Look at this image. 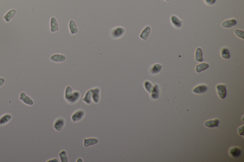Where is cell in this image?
<instances>
[{"label": "cell", "mask_w": 244, "mask_h": 162, "mask_svg": "<svg viewBox=\"0 0 244 162\" xmlns=\"http://www.w3.org/2000/svg\"><path fill=\"white\" fill-rule=\"evenodd\" d=\"M85 115V112L84 109H78L73 113L71 116V120L73 122H78L84 118Z\"/></svg>", "instance_id": "cell-1"}, {"label": "cell", "mask_w": 244, "mask_h": 162, "mask_svg": "<svg viewBox=\"0 0 244 162\" xmlns=\"http://www.w3.org/2000/svg\"><path fill=\"white\" fill-rule=\"evenodd\" d=\"M125 33V30L122 27H117L114 28L111 31V35L113 39L120 38Z\"/></svg>", "instance_id": "cell-2"}, {"label": "cell", "mask_w": 244, "mask_h": 162, "mask_svg": "<svg viewBox=\"0 0 244 162\" xmlns=\"http://www.w3.org/2000/svg\"><path fill=\"white\" fill-rule=\"evenodd\" d=\"M65 124V120L63 117L57 118L53 123V128L57 131H60Z\"/></svg>", "instance_id": "cell-3"}, {"label": "cell", "mask_w": 244, "mask_h": 162, "mask_svg": "<svg viewBox=\"0 0 244 162\" xmlns=\"http://www.w3.org/2000/svg\"><path fill=\"white\" fill-rule=\"evenodd\" d=\"M19 99L22 101L23 103L27 105L28 106H32L34 105V101L30 97L26 95V93L22 92L21 93L19 97Z\"/></svg>", "instance_id": "cell-4"}, {"label": "cell", "mask_w": 244, "mask_h": 162, "mask_svg": "<svg viewBox=\"0 0 244 162\" xmlns=\"http://www.w3.org/2000/svg\"><path fill=\"white\" fill-rule=\"evenodd\" d=\"M216 90L218 96L221 99L225 98L227 93L226 86L224 84H218L216 86Z\"/></svg>", "instance_id": "cell-5"}, {"label": "cell", "mask_w": 244, "mask_h": 162, "mask_svg": "<svg viewBox=\"0 0 244 162\" xmlns=\"http://www.w3.org/2000/svg\"><path fill=\"white\" fill-rule=\"evenodd\" d=\"M101 89L99 87L92 88V101L94 103L98 104L100 101Z\"/></svg>", "instance_id": "cell-6"}, {"label": "cell", "mask_w": 244, "mask_h": 162, "mask_svg": "<svg viewBox=\"0 0 244 162\" xmlns=\"http://www.w3.org/2000/svg\"><path fill=\"white\" fill-rule=\"evenodd\" d=\"M208 86L205 84H200L197 86L193 89V92L196 94H202L208 91Z\"/></svg>", "instance_id": "cell-7"}, {"label": "cell", "mask_w": 244, "mask_h": 162, "mask_svg": "<svg viewBox=\"0 0 244 162\" xmlns=\"http://www.w3.org/2000/svg\"><path fill=\"white\" fill-rule=\"evenodd\" d=\"M241 150L239 147H232L230 148L229 154L230 156L232 157L237 158L240 156L241 154Z\"/></svg>", "instance_id": "cell-8"}, {"label": "cell", "mask_w": 244, "mask_h": 162, "mask_svg": "<svg viewBox=\"0 0 244 162\" xmlns=\"http://www.w3.org/2000/svg\"><path fill=\"white\" fill-rule=\"evenodd\" d=\"M92 89H90L87 91L84 98H83V101L86 104L90 105L91 104L92 101Z\"/></svg>", "instance_id": "cell-9"}, {"label": "cell", "mask_w": 244, "mask_h": 162, "mask_svg": "<svg viewBox=\"0 0 244 162\" xmlns=\"http://www.w3.org/2000/svg\"><path fill=\"white\" fill-rule=\"evenodd\" d=\"M237 23V20L235 19H229V20H227L225 21H223L221 23V26L223 28H229L235 26Z\"/></svg>", "instance_id": "cell-10"}, {"label": "cell", "mask_w": 244, "mask_h": 162, "mask_svg": "<svg viewBox=\"0 0 244 162\" xmlns=\"http://www.w3.org/2000/svg\"><path fill=\"white\" fill-rule=\"evenodd\" d=\"M220 120L218 118H215L214 120H208L204 123V125L206 127L211 128L214 127H218V126Z\"/></svg>", "instance_id": "cell-11"}, {"label": "cell", "mask_w": 244, "mask_h": 162, "mask_svg": "<svg viewBox=\"0 0 244 162\" xmlns=\"http://www.w3.org/2000/svg\"><path fill=\"white\" fill-rule=\"evenodd\" d=\"M171 21L174 26L176 28H180L182 25V21L176 15H172Z\"/></svg>", "instance_id": "cell-12"}, {"label": "cell", "mask_w": 244, "mask_h": 162, "mask_svg": "<svg viewBox=\"0 0 244 162\" xmlns=\"http://www.w3.org/2000/svg\"><path fill=\"white\" fill-rule=\"evenodd\" d=\"M98 142V140L96 138H85L84 140V146L85 147H87L97 144Z\"/></svg>", "instance_id": "cell-13"}, {"label": "cell", "mask_w": 244, "mask_h": 162, "mask_svg": "<svg viewBox=\"0 0 244 162\" xmlns=\"http://www.w3.org/2000/svg\"><path fill=\"white\" fill-rule=\"evenodd\" d=\"M80 97H81V93L80 92L78 91H75L73 92V94L71 99L67 102L69 104L76 103L80 99Z\"/></svg>", "instance_id": "cell-14"}, {"label": "cell", "mask_w": 244, "mask_h": 162, "mask_svg": "<svg viewBox=\"0 0 244 162\" xmlns=\"http://www.w3.org/2000/svg\"><path fill=\"white\" fill-rule=\"evenodd\" d=\"M50 59L53 62H61L65 61V56L62 54H54L53 55L51 56Z\"/></svg>", "instance_id": "cell-15"}, {"label": "cell", "mask_w": 244, "mask_h": 162, "mask_svg": "<svg viewBox=\"0 0 244 162\" xmlns=\"http://www.w3.org/2000/svg\"><path fill=\"white\" fill-rule=\"evenodd\" d=\"M11 115L9 114H5L0 117V126H4L7 124L11 120Z\"/></svg>", "instance_id": "cell-16"}, {"label": "cell", "mask_w": 244, "mask_h": 162, "mask_svg": "<svg viewBox=\"0 0 244 162\" xmlns=\"http://www.w3.org/2000/svg\"><path fill=\"white\" fill-rule=\"evenodd\" d=\"M151 28L150 26H147L144 28L142 33L140 34V38L143 40H146L148 38V36L149 35L150 33Z\"/></svg>", "instance_id": "cell-17"}, {"label": "cell", "mask_w": 244, "mask_h": 162, "mask_svg": "<svg viewBox=\"0 0 244 162\" xmlns=\"http://www.w3.org/2000/svg\"><path fill=\"white\" fill-rule=\"evenodd\" d=\"M50 30L52 33H55L59 30L58 26L57 23V20L55 17H52L50 21Z\"/></svg>", "instance_id": "cell-18"}, {"label": "cell", "mask_w": 244, "mask_h": 162, "mask_svg": "<svg viewBox=\"0 0 244 162\" xmlns=\"http://www.w3.org/2000/svg\"><path fill=\"white\" fill-rule=\"evenodd\" d=\"M154 87V89L153 90L152 93H151V97L153 99H157L159 97V86L157 84H155Z\"/></svg>", "instance_id": "cell-19"}, {"label": "cell", "mask_w": 244, "mask_h": 162, "mask_svg": "<svg viewBox=\"0 0 244 162\" xmlns=\"http://www.w3.org/2000/svg\"><path fill=\"white\" fill-rule=\"evenodd\" d=\"M69 27L70 33H71L72 34H76L78 32L76 23H75V21L73 20L70 21Z\"/></svg>", "instance_id": "cell-20"}, {"label": "cell", "mask_w": 244, "mask_h": 162, "mask_svg": "<svg viewBox=\"0 0 244 162\" xmlns=\"http://www.w3.org/2000/svg\"><path fill=\"white\" fill-rule=\"evenodd\" d=\"M209 64L206 63H201L197 64L196 66V71L197 73H200L202 71H205L209 68Z\"/></svg>", "instance_id": "cell-21"}, {"label": "cell", "mask_w": 244, "mask_h": 162, "mask_svg": "<svg viewBox=\"0 0 244 162\" xmlns=\"http://www.w3.org/2000/svg\"><path fill=\"white\" fill-rule=\"evenodd\" d=\"M16 13V11L15 10V9H12L11 10L9 11L6 13V14L4 16V19L7 22H9L14 17Z\"/></svg>", "instance_id": "cell-22"}, {"label": "cell", "mask_w": 244, "mask_h": 162, "mask_svg": "<svg viewBox=\"0 0 244 162\" xmlns=\"http://www.w3.org/2000/svg\"><path fill=\"white\" fill-rule=\"evenodd\" d=\"M73 90L71 87L68 86L66 87L65 91V99L67 102L69 101L72 98L73 94Z\"/></svg>", "instance_id": "cell-23"}, {"label": "cell", "mask_w": 244, "mask_h": 162, "mask_svg": "<svg viewBox=\"0 0 244 162\" xmlns=\"http://www.w3.org/2000/svg\"><path fill=\"white\" fill-rule=\"evenodd\" d=\"M162 65L161 64H155L150 69V73L152 74H156L159 73L162 69Z\"/></svg>", "instance_id": "cell-24"}, {"label": "cell", "mask_w": 244, "mask_h": 162, "mask_svg": "<svg viewBox=\"0 0 244 162\" xmlns=\"http://www.w3.org/2000/svg\"><path fill=\"white\" fill-rule=\"evenodd\" d=\"M195 59L198 62H202L203 61L202 50L200 48L196 49L195 53Z\"/></svg>", "instance_id": "cell-25"}, {"label": "cell", "mask_w": 244, "mask_h": 162, "mask_svg": "<svg viewBox=\"0 0 244 162\" xmlns=\"http://www.w3.org/2000/svg\"><path fill=\"white\" fill-rule=\"evenodd\" d=\"M144 87L147 91L149 93H151L154 89V87L150 81H146L144 82Z\"/></svg>", "instance_id": "cell-26"}, {"label": "cell", "mask_w": 244, "mask_h": 162, "mask_svg": "<svg viewBox=\"0 0 244 162\" xmlns=\"http://www.w3.org/2000/svg\"><path fill=\"white\" fill-rule=\"evenodd\" d=\"M221 55L223 59H229L230 57V55L229 50L228 49V48H226V47L223 48L221 50Z\"/></svg>", "instance_id": "cell-27"}, {"label": "cell", "mask_w": 244, "mask_h": 162, "mask_svg": "<svg viewBox=\"0 0 244 162\" xmlns=\"http://www.w3.org/2000/svg\"><path fill=\"white\" fill-rule=\"evenodd\" d=\"M60 159L61 162H67L68 161V157H67L66 152L65 150H62L60 152L59 154Z\"/></svg>", "instance_id": "cell-28"}, {"label": "cell", "mask_w": 244, "mask_h": 162, "mask_svg": "<svg viewBox=\"0 0 244 162\" xmlns=\"http://www.w3.org/2000/svg\"><path fill=\"white\" fill-rule=\"evenodd\" d=\"M234 33L235 35L238 37L242 39H244V33L243 30H238V29H235V30H234Z\"/></svg>", "instance_id": "cell-29"}, {"label": "cell", "mask_w": 244, "mask_h": 162, "mask_svg": "<svg viewBox=\"0 0 244 162\" xmlns=\"http://www.w3.org/2000/svg\"><path fill=\"white\" fill-rule=\"evenodd\" d=\"M216 0H205L206 4L208 5H212L215 4Z\"/></svg>", "instance_id": "cell-30"}, {"label": "cell", "mask_w": 244, "mask_h": 162, "mask_svg": "<svg viewBox=\"0 0 244 162\" xmlns=\"http://www.w3.org/2000/svg\"><path fill=\"white\" fill-rule=\"evenodd\" d=\"M238 134L243 137V134H244V126L243 125L241 127H239V128H238Z\"/></svg>", "instance_id": "cell-31"}, {"label": "cell", "mask_w": 244, "mask_h": 162, "mask_svg": "<svg viewBox=\"0 0 244 162\" xmlns=\"http://www.w3.org/2000/svg\"><path fill=\"white\" fill-rule=\"evenodd\" d=\"M4 82H5V79L3 78H0V87H1V86L4 84Z\"/></svg>", "instance_id": "cell-32"}, {"label": "cell", "mask_w": 244, "mask_h": 162, "mask_svg": "<svg viewBox=\"0 0 244 162\" xmlns=\"http://www.w3.org/2000/svg\"><path fill=\"white\" fill-rule=\"evenodd\" d=\"M47 162H58V159L57 158H53L51 159H50L49 160H48Z\"/></svg>", "instance_id": "cell-33"}, {"label": "cell", "mask_w": 244, "mask_h": 162, "mask_svg": "<svg viewBox=\"0 0 244 162\" xmlns=\"http://www.w3.org/2000/svg\"><path fill=\"white\" fill-rule=\"evenodd\" d=\"M83 161L82 159L81 158H79L78 159H77V162H83Z\"/></svg>", "instance_id": "cell-34"}, {"label": "cell", "mask_w": 244, "mask_h": 162, "mask_svg": "<svg viewBox=\"0 0 244 162\" xmlns=\"http://www.w3.org/2000/svg\"><path fill=\"white\" fill-rule=\"evenodd\" d=\"M164 1H169L170 0H164Z\"/></svg>", "instance_id": "cell-35"}]
</instances>
